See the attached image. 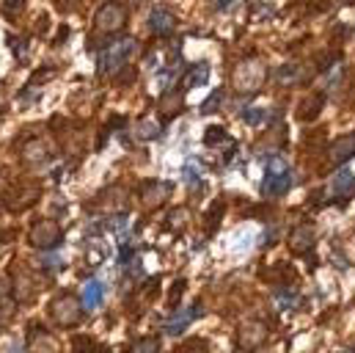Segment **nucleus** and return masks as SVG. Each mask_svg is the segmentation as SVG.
Segmentation results:
<instances>
[{"label": "nucleus", "instance_id": "obj_14", "mask_svg": "<svg viewBox=\"0 0 355 353\" xmlns=\"http://www.w3.org/2000/svg\"><path fill=\"white\" fill-rule=\"evenodd\" d=\"M331 196L336 199V202H347L350 196H355V174L350 169H339L336 174H334V180H331Z\"/></svg>", "mask_w": 355, "mask_h": 353}, {"label": "nucleus", "instance_id": "obj_5", "mask_svg": "<svg viewBox=\"0 0 355 353\" xmlns=\"http://www.w3.org/2000/svg\"><path fill=\"white\" fill-rule=\"evenodd\" d=\"M83 312H86L83 309V301L77 296H72V293H64V296H58L50 304V318L61 329H75L83 321Z\"/></svg>", "mask_w": 355, "mask_h": 353}, {"label": "nucleus", "instance_id": "obj_15", "mask_svg": "<svg viewBox=\"0 0 355 353\" xmlns=\"http://www.w3.org/2000/svg\"><path fill=\"white\" fill-rule=\"evenodd\" d=\"M50 144L44 141V138H28L25 144H22V149H19V158H22V163H30V166H36V163H47L50 160Z\"/></svg>", "mask_w": 355, "mask_h": 353}, {"label": "nucleus", "instance_id": "obj_29", "mask_svg": "<svg viewBox=\"0 0 355 353\" xmlns=\"http://www.w3.org/2000/svg\"><path fill=\"white\" fill-rule=\"evenodd\" d=\"M345 353H355V351H345Z\"/></svg>", "mask_w": 355, "mask_h": 353}, {"label": "nucleus", "instance_id": "obj_4", "mask_svg": "<svg viewBox=\"0 0 355 353\" xmlns=\"http://www.w3.org/2000/svg\"><path fill=\"white\" fill-rule=\"evenodd\" d=\"M292 188V169L281 155H270L262 180V196H287Z\"/></svg>", "mask_w": 355, "mask_h": 353}, {"label": "nucleus", "instance_id": "obj_28", "mask_svg": "<svg viewBox=\"0 0 355 353\" xmlns=\"http://www.w3.org/2000/svg\"><path fill=\"white\" fill-rule=\"evenodd\" d=\"M25 6V0H6V8L8 11H17V8H22Z\"/></svg>", "mask_w": 355, "mask_h": 353}, {"label": "nucleus", "instance_id": "obj_26", "mask_svg": "<svg viewBox=\"0 0 355 353\" xmlns=\"http://www.w3.org/2000/svg\"><path fill=\"white\" fill-rule=\"evenodd\" d=\"M342 75H345V66H342V64H334V66H331V75H328V91H336V88H339Z\"/></svg>", "mask_w": 355, "mask_h": 353}, {"label": "nucleus", "instance_id": "obj_12", "mask_svg": "<svg viewBox=\"0 0 355 353\" xmlns=\"http://www.w3.org/2000/svg\"><path fill=\"white\" fill-rule=\"evenodd\" d=\"M353 158H355V133L336 138V141L331 144V149H328V163H331L334 169H342V166L350 163Z\"/></svg>", "mask_w": 355, "mask_h": 353}, {"label": "nucleus", "instance_id": "obj_23", "mask_svg": "<svg viewBox=\"0 0 355 353\" xmlns=\"http://www.w3.org/2000/svg\"><path fill=\"white\" fill-rule=\"evenodd\" d=\"M267 119H270V113H267L265 108H248V111L242 113V122L251 124V127H259V124H265Z\"/></svg>", "mask_w": 355, "mask_h": 353}, {"label": "nucleus", "instance_id": "obj_17", "mask_svg": "<svg viewBox=\"0 0 355 353\" xmlns=\"http://www.w3.org/2000/svg\"><path fill=\"white\" fill-rule=\"evenodd\" d=\"M201 315V301H195L190 309H177L171 318H169V323H166V334H182L184 329H187V323L193 321V318H198Z\"/></svg>", "mask_w": 355, "mask_h": 353}, {"label": "nucleus", "instance_id": "obj_27", "mask_svg": "<svg viewBox=\"0 0 355 353\" xmlns=\"http://www.w3.org/2000/svg\"><path fill=\"white\" fill-rule=\"evenodd\" d=\"M223 102V91H212V97L201 105V113H215V108Z\"/></svg>", "mask_w": 355, "mask_h": 353}, {"label": "nucleus", "instance_id": "obj_24", "mask_svg": "<svg viewBox=\"0 0 355 353\" xmlns=\"http://www.w3.org/2000/svg\"><path fill=\"white\" fill-rule=\"evenodd\" d=\"M218 141H226V130H223V127H218V124H212V127H207V135H204V144H207V146H215Z\"/></svg>", "mask_w": 355, "mask_h": 353}, {"label": "nucleus", "instance_id": "obj_9", "mask_svg": "<svg viewBox=\"0 0 355 353\" xmlns=\"http://www.w3.org/2000/svg\"><path fill=\"white\" fill-rule=\"evenodd\" d=\"M25 351L28 353H64L61 343L55 334H50L47 329H30L28 334V343H25Z\"/></svg>", "mask_w": 355, "mask_h": 353}, {"label": "nucleus", "instance_id": "obj_6", "mask_svg": "<svg viewBox=\"0 0 355 353\" xmlns=\"http://www.w3.org/2000/svg\"><path fill=\"white\" fill-rule=\"evenodd\" d=\"M28 243L39 251H55L64 243V229L52 218H39L28 232Z\"/></svg>", "mask_w": 355, "mask_h": 353}, {"label": "nucleus", "instance_id": "obj_11", "mask_svg": "<svg viewBox=\"0 0 355 353\" xmlns=\"http://www.w3.org/2000/svg\"><path fill=\"white\" fill-rule=\"evenodd\" d=\"M317 243V229L314 224H298L292 232H289V249L292 254H309Z\"/></svg>", "mask_w": 355, "mask_h": 353}, {"label": "nucleus", "instance_id": "obj_8", "mask_svg": "<svg viewBox=\"0 0 355 353\" xmlns=\"http://www.w3.org/2000/svg\"><path fill=\"white\" fill-rule=\"evenodd\" d=\"M171 193H174V185L169 180H152L141 188V204L144 210H157L171 199Z\"/></svg>", "mask_w": 355, "mask_h": 353}, {"label": "nucleus", "instance_id": "obj_7", "mask_svg": "<svg viewBox=\"0 0 355 353\" xmlns=\"http://www.w3.org/2000/svg\"><path fill=\"white\" fill-rule=\"evenodd\" d=\"M267 340V326L262 321H245L237 332V345L240 351L251 353V351H259Z\"/></svg>", "mask_w": 355, "mask_h": 353}, {"label": "nucleus", "instance_id": "obj_1", "mask_svg": "<svg viewBox=\"0 0 355 353\" xmlns=\"http://www.w3.org/2000/svg\"><path fill=\"white\" fill-rule=\"evenodd\" d=\"M141 55V41L138 39H133V36H124V39H119V41H113V44H108L102 53H99V75L102 77H113V75H119L133 58H138Z\"/></svg>", "mask_w": 355, "mask_h": 353}, {"label": "nucleus", "instance_id": "obj_2", "mask_svg": "<svg viewBox=\"0 0 355 353\" xmlns=\"http://www.w3.org/2000/svg\"><path fill=\"white\" fill-rule=\"evenodd\" d=\"M127 22H130V6L124 0H108V3H102L97 8V14H94V36H91V41L97 36H108L111 39V36L122 33L127 28Z\"/></svg>", "mask_w": 355, "mask_h": 353}, {"label": "nucleus", "instance_id": "obj_18", "mask_svg": "<svg viewBox=\"0 0 355 353\" xmlns=\"http://www.w3.org/2000/svg\"><path fill=\"white\" fill-rule=\"evenodd\" d=\"M323 108H325V94L311 91L309 97L300 99V105H298V119H300V122H314Z\"/></svg>", "mask_w": 355, "mask_h": 353}, {"label": "nucleus", "instance_id": "obj_19", "mask_svg": "<svg viewBox=\"0 0 355 353\" xmlns=\"http://www.w3.org/2000/svg\"><path fill=\"white\" fill-rule=\"evenodd\" d=\"M14 307H17L14 287H11V282L6 276H0V321H11Z\"/></svg>", "mask_w": 355, "mask_h": 353}, {"label": "nucleus", "instance_id": "obj_25", "mask_svg": "<svg viewBox=\"0 0 355 353\" xmlns=\"http://www.w3.org/2000/svg\"><path fill=\"white\" fill-rule=\"evenodd\" d=\"M276 77H278L281 83H295V80H298V66H295V64H284Z\"/></svg>", "mask_w": 355, "mask_h": 353}, {"label": "nucleus", "instance_id": "obj_16", "mask_svg": "<svg viewBox=\"0 0 355 353\" xmlns=\"http://www.w3.org/2000/svg\"><path fill=\"white\" fill-rule=\"evenodd\" d=\"M133 133H135L138 141H155V138L163 135V119L155 116V113H146V116H141V119L135 122Z\"/></svg>", "mask_w": 355, "mask_h": 353}, {"label": "nucleus", "instance_id": "obj_3", "mask_svg": "<svg viewBox=\"0 0 355 353\" xmlns=\"http://www.w3.org/2000/svg\"><path fill=\"white\" fill-rule=\"evenodd\" d=\"M267 80V64L262 58H245L237 64L231 75V86L237 94H256Z\"/></svg>", "mask_w": 355, "mask_h": 353}, {"label": "nucleus", "instance_id": "obj_13", "mask_svg": "<svg viewBox=\"0 0 355 353\" xmlns=\"http://www.w3.org/2000/svg\"><path fill=\"white\" fill-rule=\"evenodd\" d=\"M149 30L155 36H171L177 30V14L171 8H163V6L152 8V14H149Z\"/></svg>", "mask_w": 355, "mask_h": 353}, {"label": "nucleus", "instance_id": "obj_20", "mask_svg": "<svg viewBox=\"0 0 355 353\" xmlns=\"http://www.w3.org/2000/svg\"><path fill=\"white\" fill-rule=\"evenodd\" d=\"M102 298H105V285L99 279L86 282V287H83V309H97L102 304Z\"/></svg>", "mask_w": 355, "mask_h": 353}, {"label": "nucleus", "instance_id": "obj_21", "mask_svg": "<svg viewBox=\"0 0 355 353\" xmlns=\"http://www.w3.org/2000/svg\"><path fill=\"white\" fill-rule=\"evenodd\" d=\"M207 77H209V64H204V61H201V64H193V66L187 69V75H184V80H182L179 88H182V91H190L193 86L204 83Z\"/></svg>", "mask_w": 355, "mask_h": 353}, {"label": "nucleus", "instance_id": "obj_22", "mask_svg": "<svg viewBox=\"0 0 355 353\" xmlns=\"http://www.w3.org/2000/svg\"><path fill=\"white\" fill-rule=\"evenodd\" d=\"M127 353H160V337H141L130 345Z\"/></svg>", "mask_w": 355, "mask_h": 353}, {"label": "nucleus", "instance_id": "obj_10", "mask_svg": "<svg viewBox=\"0 0 355 353\" xmlns=\"http://www.w3.org/2000/svg\"><path fill=\"white\" fill-rule=\"evenodd\" d=\"M36 199H39V188H36V185H30V182L17 185V188H8V191H6V196H3L6 207H8V210H14V213H17V210L30 207Z\"/></svg>", "mask_w": 355, "mask_h": 353}]
</instances>
